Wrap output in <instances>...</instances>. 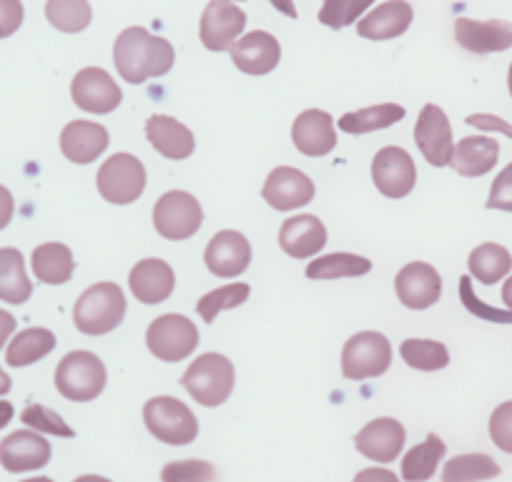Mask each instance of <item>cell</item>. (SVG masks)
<instances>
[{
    "label": "cell",
    "instance_id": "ac0fdd59",
    "mask_svg": "<svg viewBox=\"0 0 512 482\" xmlns=\"http://www.w3.org/2000/svg\"><path fill=\"white\" fill-rule=\"evenodd\" d=\"M407 440V432L402 422L395 417H377L367 422L354 437V447L359 455L372 462H395Z\"/></svg>",
    "mask_w": 512,
    "mask_h": 482
},
{
    "label": "cell",
    "instance_id": "f546056e",
    "mask_svg": "<svg viewBox=\"0 0 512 482\" xmlns=\"http://www.w3.org/2000/svg\"><path fill=\"white\" fill-rule=\"evenodd\" d=\"M56 349V334L46 327H28L8 342L6 362L11 367H31Z\"/></svg>",
    "mask_w": 512,
    "mask_h": 482
},
{
    "label": "cell",
    "instance_id": "52a82bcc",
    "mask_svg": "<svg viewBox=\"0 0 512 482\" xmlns=\"http://www.w3.org/2000/svg\"><path fill=\"white\" fill-rule=\"evenodd\" d=\"M392 365V344L379 332H357L342 349V375L347 380H372Z\"/></svg>",
    "mask_w": 512,
    "mask_h": 482
},
{
    "label": "cell",
    "instance_id": "83f0119b",
    "mask_svg": "<svg viewBox=\"0 0 512 482\" xmlns=\"http://www.w3.org/2000/svg\"><path fill=\"white\" fill-rule=\"evenodd\" d=\"M31 269L38 282L58 287V284L71 282L73 272H76V259H73L71 247H66L61 241H46V244L33 249Z\"/></svg>",
    "mask_w": 512,
    "mask_h": 482
},
{
    "label": "cell",
    "instance_id": "bcb514c9",
    "mask_svg": "<svg viewBox=\"0 0 512 482\" xmlns=\"http://www.w3.org/2000/svg\"><path fill=\"white\" fill-rule=\"evenodd\" d=\"M465 121L480 131H497V134H505L512 139V126L507 124V121H502V118L492 116V113H472Z\"/></svg>",
    "mask_w": 512,
    "mask_h": 482
},
{
    "label": "cell",
    "instance_id": "5b68a950",
    "mask_svg": "<svg viewBox=\"0 0 512 482\" xmlns=\"http://www.w3.org/2000/svg\"><path fill=\"white\" fill-rule=\"evenodd\" d=\"M144 422L151 435L166 445H189L199 435V420L181 400L169 395L151 397L144 405Z\"/></svg>",
    "mask_w": 512,
    "mask_h": 482
},
{
    "label": "cell",
    "instance_id": "d590c367",
    "mask_svg": "<svg viewBox=\"0 0 512 482\" xmlns=\"http://www.w3.org/2000/svg\"><path fill=\"white\" fill-rule=\"evenodd\" d=\"M400 354L412 370L420 372H437L450 365V352L435 339H405L400 344Z\"/></svg>",
    "mask_w": 512,
    "mask_h": 482
},
{
    "label": "cell",
    "instance_id": "7dc6e473",
    "mask_svg": "<svg viewBox=\"0 0 512 482\" xmlns=\"http://www.w3.org/2000/svg\"><path fill=\"white\" fill-rule=\"evenodd\" d=\"M352 482H400V477L387 467H367V470L357 472Z\"/></svg>",
    "mask_w": 512,
    "mask_h": 482
},
{
    "label": "cell",
    "instance_id": "1f68e13d",
    "mask_svg": "<svg viewBox=\"0 0 512 482\" xmlns=\"http://www.w3.org/2000/svg\"><path fill=\"white\" fill-rule=\"evenodd\" d=\"M467 269H470L472 279L490 287V284L502 282L510 274L512 254L505 247H500V244L487 241V244L472 249L470 259H467Z\"/></svg>",
    "mask_w": 512,
    "mask_h": 482
},
{
    "label": "cell",
    "instance_id": "c3c4849f",
    "mask_svg": "<svg viewBox=\"0 0 512 482\" xmlns=\"http://www.w3.org/2000/svg\"><path fill=\"white\" fill-rule=\"evenodd\" d=\"M13 214H16V201H13V194L6 189V186H0V231L11 224Z\"/></svg>",
    "mask_w": 512,
    "mask_h": 482
},
{
    "label": "cell",
    "instance_id": "7402d4cb",
    "mask_svg": "<svg viewBox=\"0 0 512 482\" xmlns=\"http://www.w3.org/2000/svg\"><path fill=\"white\" fill-rule=\"evenodd\" d=\"M128 287L136 302L141 304H161L174 294L176 274L169 262L164 259H141L128 274Z\"/></svg>",
    "mask_w": 512,
    "mask_h": 482
},
{
    "label": "cell",
    "instance_id": "836d02e7",
    "mask_svg": "<svg viewBox=\"0 0 512 482\" xmlns=\"http://www.w3.org/2000/svg\"><path fill=\"white\" fill-rule=\"evenodd\" d=\"M372 272V262L367 257L349 252H334L327 257H317L307 264V277L314 282H332V279L364 277Z\"/></svg>",
    "mask_w": 512,
    "mask_h": 482
},
{
    "label": "cell",
    "instance_id": "484cf974",
    "mask_svg": "<svg viewBox=\"0 0 512 482\" xmlns=\"http://www.w3.org/2000/svg\"><path fill=\"white\" fill-rule=\"evenodd\" d=\"M415 11L407 0H387L357 23V33L367 41H392L412 26Z\"/></svg>",
    "mask_w": 512,
    "mask_h": 482
},
{
    "label": "cell",
    "instance_id": "7c38bea8",
    "mask_svg": "<svg viewBox=\"0 0 512 482\" xmlns=\"http://www.w3.org/2000/svg\"><path fill=\"white\" fill-rule=\"evenodd\" d=\"M415 144L420 149V154L425 156L427 164L437 166H450L452 149H455V141H452V126L447 113L442 111L435 103H427L422 106L420 118H417L415 126Z\"/></svg>",
    "mask_w": 512,
    "mask_h": 482
},
{
    "label": "cell",
    "instance_id": "8fae6325",
    "mask_svg": "<svg viewBox=\"0 0 512 482\" xmlns=\"http://www.w3.org/2000/svg\"><path fill=\"white\" fill-rule=\"evenodd\" d=\"M246 28V13L231 0H211L201 16L199 36L209 51H231Z\"/></svg>",
    "mask_w": 512,
    "mask_h": 482
},
{
    "label": "cell",
    "instance_id": "f6af8a7d",
    "mask_svg": "<svg viewBox=\"0 0 512 482\" xmlns=\"http://www.w3.org/2000/svg\"><path fill=\"white\" fill-rule=\"evenodd\" d=\"M23 23V3L21 0H0V41L21 28Z\"/></svg>",
    "mask_w": 512,
    "mask_h": 482
},
{
    "label": "cell",
    "instance_id": "6f0895ef",
    "mask_svg": "<svg viewBox=\"0 0 512 482\" xmlns=\"http://www.w3.org/2000/svg\"><path fill=\"white\" fill-rule=\"evenodd\" d=\"M507 88H510V96H512V63H510V71H507Z\"/></svg>",
    "mask_w": 512,
    "mask_h": 482
},
{
    "label": "cell",
    "instance_id": "7a4b0ae2",
    "mask_svg": "<svg viewBox=\"0 0 512 482\" xmlns=\"http://www.w3.org/2000/svg\"><path fill=\"white\" fill-rule=\"evenodd\" d=\"M123 317H126V294L113 282H98L88 287L73 307V324L88 337H103L113 332Z\"/></svg>",
    "mask_w": 512,
    "mask_h": 482
},
{
    "label": "cell",
    "instance_id": "5bb4252c",
    "mask_svg": "<svg viewBox=\"0 0 512 482\" xmlns=\"http://www.w3.org/2000/svg\"><path fill=\"white\" fill-rule=\"evenodd\" d=\"M206 269L219 279H236L251 264V244L241 231H216L204 252Z\"/></svg>",
    "mask_w": 512,
    "mask_h": 482
},
{
    "label": "cell",
    "instance_id": "7bdbcfd3",
    "mask_svg": "<svg viewBox=\"0 0 512 482\" xmlns=\"http://www.w3.org/2000/svg\"><path fill=\"white\" fill-rule=\"evenodd\" d=\"M490 437L502 452L512 455V400L502 402L490 417Z\"/></svg>",
    "mask_w": 512,
    "mask_h": 482
},
{
    "label": "cell",
    "instance_id": "ffe728a7",
    "mask_svg": "<svg viewBox=\"0 0 512 482\" xmlns=\"http://www.w3.org/2000/svg\"><path fill=\"white\" fill-rule=\"evenodd\" d=\"M51 442L36 430L11 432L0 442V465L8 472L41 470L51 460Z\"/></svg>",
    "mask_w": 512,
    "mask_h": 482
},
{
    "label": "cell",
    "instance_id": "9f6ffc18",
    "mask_svg": "<svg viewBox=\"0 0 512 482\" xmlns=\"http://www.w3.org/2000/svg\"><path fill=\"white\" fill-rule=\"evenodd\" d=\"M23 482H53L51 477H31V480H23Z\"/></svg>",
    "mask_w": 512,
    "mask_h": 482
},
{
    "label": "cell",
    "instance_id": "f1b7e54d",
    "mask_svg": "<svg viewBox=\"0 0 512 482\" xmlns=\"http://www.w3.org/2000/svg\"><path fill=\"white\" fill-rule=\"evenodd\" d=\"M405 116V106H397V103H379V106L362 108V111L344 113L337 121V126L339 131H344V134L349 136H364L372 134V131L390 129V126L400 124Z\"/></svg>",
    "mask_w": 512,
    "mask_h": 482
},
{
    "label": "cell",
    "instance_id": "44dd1931",
    "mask_svg": "<svg viewBox=\"0 0 512 482\" xmlns=\"http://www.w3.org/2000/svg\"><path fill=\"white\" fill-rule=\"evenodd\" d=\"M279 247L287 257L299 262L317 257L327 247V226L314 214L289 216L279 229Z\"/></svg>",
    "mask_w": 512,
    "mask_h": 482
},
{
    "label": "cell",
    "instance_id": "2e32d148",
    "mask_svg": "<svg viewBox=\"0 0 512 482\" xmlns=\"http://www.w3.org/2000/svg\"><path fill=\"white\" fill-rule=\"evenodd\" d=\"M314 194H317L314 181L294 166H277L267 176L262 189V199L277 211H294L312 204Z\"/></svg>",
    "mask_w": 512,
    "mask_h": 482
},
{
    "label": "cell",
    "instance_id": "db71d44e",
    "mask_svg": "<svg viewBox=\"0 0 512 482\" xmlns=\"http://www.w3.org/2000/svg\"><path fill=\"white\" fill-rule=\"evenodd\" d=\"M11 377L6 375V370H3V367H0V397H6L8 392H11Z\"/></svg>",
    "mask_w": 512,
    "mask_h": 482
},
{
    "label": "cell",
    "instance_id": "d4e9b609",
    "mask_svg": "<svg viewBox=\"0 0 512 482\" xmlns=\"http://www.w3.org/2000/svg\"><path fill=\"white\" fill-rule=\"evenodd\" d=\"M108 131L96 121H71L61 131V154L71 164H93L108 149Z\"/></svg>",
    "mask_w": 512,
    "mask_h": 482
},
{
    "label": "cell",
    "instance_id": "b9f144b4",
    "mask_svg": "<svg viewBox=\"0 0 512 482\" xmlns=\"http://www.w3.org/2000/svg\"><path fill=\"white\" fill-rule=\"evenodd\" d=\"M460 299L465 304V309L470 314H475L477 319L482 322H495V324H512V312L510 309H497L490 307L487 302H482L480 297L472 289V277H462L460 279Z\"/></svg>",
    "mask_w": 512,
    "mask_h": 482
},
{
    "label": "cell",
    "instance_id": "ab89813d",
    "mask_svg": "<svg viewBox=\"0 0 512 482\" xmlns=\"http://www.w3.org/2000/svg\"><path fill=\"white\" fill-rule=\"evenodd\" d=\"M161 482H216V470L206 460H176L164 465Z\"/></svg>",
    "mask_w": 512,
    "mask_h": 482
},
{
    "label": "cell",
    "instance_id": "4dcf8cb0",
    "mask_svg": "<svg viewBox=\"0 0 512 482\" xmlns=\"http://www.w3.org/2000/svg\"><path fill=\"white\" fill-rule=\"evenodd\" d=\"M33 294V282L26 274V259L18 249H0V302L26 304Z\"/></svg>",
    "mask_w": 512,
    "mask_h": 482
},
{
    "label": "cell",
    "instance_id": "d6a6232c",
    "mask_svg": "<svg viewBox=\"0 0 512 482\" xmlns=\"http://www.w3.org/2000/svg\"><path fill=\"white\" fill-rule=\"evenodd\" d=\"M447 445L442 442V437H437L435 432L427 435L425 442H420L417 447H412L410 452L402 460V480L405 482H427L432 480V475L437 472V465L445 457Z\"/></svg>",
    "mask_w": 512,
    "mask_h": 482
},
{
    "label": "cell",
    "instance_id": "681fc988",
    "mask_svg": "<svg viewBox=\"0 0 512 482\" xmlns=\"http://www.w3.org/2000/svg\"><path fill=\"white\" fill-rule=\"evenodd\" d=\"M13 332H16V317L6 309H0V349L6 347V342H11Z\"/></svg>",
    "mask_w": 512,
    "mask_h": 482
},
{
    "label": "cell",
    "instance_id": "9a60e30c",
    "mask_svg": "<svg viewBox=\"0 0 512 482\" xmlns=\"http://www.w3.org/2000/svg\"><path fill=\"white\" fill-rule=\"evenodd\" d=\"M395 292L407 309L422 312V309H430L432 304L440 302L442 277L432 264L410 262L397 272Z\"/></svg>",
    "mask_w": 512,
    "mask_h": 482
},
{
    "label": "cell",
    "instance_id": "cb8c5ba5",
    "mask_svg": "<svg viewBox=\"0 0 512 482\" xmlns=\"http://www.w3.org/2000/svg\"><path fill=\"white\" fill-rule=\"evenodd\" d=\"M146 139L154 146L156 154L169 161H184L196 151V139L189 126L164 113H156L146 121Z\"/></svg>",
    "mask_w": 512,
    "mask_h": 482
},
{
    "label": "cell",
    "instance_id": "4fadbf2b",
    "mask_svg": "<svg viewBox=\"0 0 512 482\" xmlns=\"http://www.w3.org/2000/svg\"><path fill=\"white\" fill-rule=\"evenodd\" d=\"M71 98L81 111L106 116L113 113L123 101V93L111 73L103 68H83L71 81Z\"/></svg>",
    "mask_w": 512,
    "mask_h": 482
},
{
    "label": "cell",
    "instance_id": "f5cc1de1",
    "mask_svg": "<svg viewBox=\"0 0 512 482\" xmlns=\"http://www.w3.org/2000/svg\"><path fill=\"white\" fill-rule=\"evenodd\" d=\"M502 302H505V307L512 312V277H507L505 287H502Z\"/></svg>",
    "mask_w": 512,
    "mask_h": 482
},
{
    "label": "cell",
    "instance_id": "60d3db41",
    "mask_svg": "<svg viewBox=\"0 0 512 482\" xmlns=\"http://www.w3.org/2000/svg\"><path fill=\"white\" fill-rule=\"evenodd\" d=\"M21 420L26 422L31 430L36 432H46V435H56V437H73L76 432L71 430L66 420H63L58 412L48 410L43 405H28L26 410L21 412Z\"/></svg>",
    "mask_w": 512,
    "mask_h": 482
},
{
    "label": "cell",
    "instance_id": "f35d334b",
    "mask_svg": "<svg viewBox=\"0 0 512 482\" xmlns=\"http://www.w3.org/2000/svg\"><path fill=\"white\" fill-rule=\"evenodd\" d=\"M374 0H324L322 11H319V21L327 28H347L372 6Z\"/></svg>",
    "mask_w": 512,
    "mask_h": 482
},
{
    "label": "cell",
    "instance_id": "6da1fadb",
    "mask_svg": "<svg viewBox=\"0 0 512 482\" xmlns=\"http://www.w3.org/2000/svg\"><path fill=\"white\" fill-rule=\"evenodd\" d=\"M176 53L166 38L154 36L146 28H126L113 43V63L123 81L141 86L149 78L166 76L174 68Z\"/></svg>",
    "mask_w": 512,
    "mask_h": 482
},
{
    "label": "cell",
    "instance_id": "8992f818",
    "mask_svg": "<svg viewBox=\"0 0 512 482\" xmlns=\"http://www.w3.org/2000/svg\"><path fill=\"white\" fill-rule=\"evenodd\" d=\"M96 189L108 204H134L146 191L144 164L134 154L108 156L96 174Z\"/></svg>",
    "mask_w": 512,
    "mask_h": 482
},
{
    "label": "cell",
    "instance_id": "30bf717a",
    "mask_svg": "<svg viewBox=\"0 0 512 482\" xmlns=\"http://www.w3.org/2000/svg\"><path fill=\"white\" fill-rule=\"evenodd\" d=\"M372 181L387 199H405L417 184V166L400 146H384L372 159Z\"/></svg>",
    "mask_w": 512,
    "mask_h": 482
},
{
    "label": "cell",
    "instance_id": "3957f363",
    "mask_svg": "<svg viewBox=\"0 0 512 482\" xmlns=\"http://www.w3.org/2000/svg\"><path fill=\"white\" fill-rule=\"evenodd\" d=\"M181 385L186 387L191 397L204 407H219L231 397L236 385L234 362L224 354L206 352L196 357L189 370L181 377Z\"/></svg>",
    "mask_w": 512,
    "mask_h": 482
},
{
    "label": "cell",
    "instance_id": "816d5d0a",
    "mask_svg": "<svg viewBox=\"0 0 512 482\" xmlns=\"http://www.w3.org/2000/svg\"><path fill=\"white\" fill-rule=\"evenodd\" d=\"M13 415H16V410H13V402L0 400V430H3V427L13 420Z\"/></svg>",
    "mask_w": 512,
    "mask_h": 482
},
{
    "label": "cell",
    "instance_id": "d6986e66",
    "mask_svg": "<svg viewBox=\"0 0 512 482\" xmlns=\"http://www.w3.org/2000/svg\"><path fill=\"white\" fill-rule=\"evenodd\" d=\"M231 61L246 76H267L282 61V46L267 31H251L231 46Z\"/></svg>",
    "mask_w": 512,
    "mask_h": 482
},
{
    "label": "cell",
    "instance_id": "4316f807",
    "mask_svg": "<svg viewBox=\"0 0 512 482\" xmlns=\"http://www.w3.org/2000/svg\"><path fill=\"white\" fill-rule=\"evenodd\" d=\"M500 159V144L490 136H467V139L457 141L450 156V169L457 171L467 179H477V176L490 174Z\"/></svg>",
    "mask_w": 512,
    "mask_h": 482
},
{
    "label": "cell",
    "instance_id": "ba28073f",
    "mask_svg": "<svg viewBox=\"0 0 512 482\" xmlns=\"http://www.w3.org/2000/svg\"><path fill=\"white\" fill-rule=\"evenodd\" d=\"M146 347L161 362H184L199 347V329L184 314H164L146 329Z\"/></svg>",
    "mask_w": 512,
    "mask_h": 482
},
{
    "label": "cell",
    "instance_id": "603a6c76",
    "mask_svg": "<svg viewBox=\"0 0 512 482\" xmlns=\"http://www.w3.org/2000/svg\"><path fill=\"white\" fill-rule=\"evenodd\" d=\"M455 38L465 51L487 56V53H502L512 46V23L510 21H472V18H457Z\"/></svg>",
    "mask_w": 512,
    "mask_h": 482
},
{
    "label": "cell",
    "instance_id": "ee69618b",
    "mask_svg": "<svg viewBox=\"0 0 512 482\" xmlns=\"http://www.w3.org/2000/svg\"><path fill=\"white\" fill-rule=\"evenodd\" d=\"M487 209L512 211V164H507L497 174V179L492 181L490 196H487Z\"/></svg>",
    "mask_w": 512,
    "mask_h": 482
},
{
    "label": "cell",
    "instance_id": "f907efd6",
    "mask_svg": "<svg viewBox=\"0 0 512 482\" xmlns=\"http://www.w3.org/2000/svg\"><path fill=\"white\" fill-rule=\"evenodd\" d=\"M269 3H272L279 13H284V16L297 18V6H294V0H269Z\"/></svg>",
    "mask_w": 512,
    "mask_h": 482
},
{
    "label": "cell",
    "instance_id": "277c9868",
    "mask_svg": "<svg viewBox=\"0 0 512 482\" xmlns=\"http://www.w3.org/2000/svg\"><path fill=\"white\" fill-rule=\"evenodd\" d=\"M108 380L101 357L86 349L68 352L56 367V390L71 402H91L103 392Z\"/></svg>",
    "mask_w": 512,
    "mask_h": 482
},
{
    "label": "cell",
    "instance_id": "11a10c76",
    "mask_svg": "<svg viewBox=\"0 0 512 482\" xmlns=\"http://www.w3.org/2000/svg\"><path fill=\"white\" fill-rule=\"evenodd\" d=\"M73 482H111V480H106V477H101V475H83Z\"/></svg>",
    "mask_w": 512,
    "mask_h": 482
},
{
    "label": "cell",
    "instance_id": "9c48e42d",
    "mask_svg": "<svg viewBox=\"0 0 512 482\" xmlns=\"http://www.w3.org/2000/svg\"><path fill=\"white\" fill-rule=\"evenodd\" d=\"M204 224V209L189 191H166L154 206V229L166 241H186Z\"/></svg>",
    "mask_w": 512,
    "mask_h": 482
},
{
    "label": "cell",
    "instance_id": "8d00e7d4",
    "mask_svg": "<svg viewBox=\"0 0 512 482\" xmlns=\"http://www.w3.org/2000/svg\"><path fill=\"white\" fill-rule=\"evenodd\" d=\"M91 6L88 0H48L46 18L61 33H81L91 26Z\"/></svg>",
    "mask_w": 512,
    "mask_h": 482
},
{
    "label": "cell",
    "instance_id": "680465c9",
    "mask_svg": "<svg viewBox=\"0 0 512 482\" xmlns=\"http://www.w3.org/2000/svg\"><path fill=\"white\" fill-rule=\"evenodd\" d=\"M231 3H234V0H231ZM236 3H239V0H236Z\"/></svg>",
    "mask_w": 512,
    "mask_h": 482
},
{
    "label": "cell",
    "instance_id": "e575fe53",
    "mask_svg": "<svg viewBox=\"0 0 512 482\" xmlns=\"http://www.w3.org/2000/svg\"><path fill=\"white\" fill-rule=\"evenodd\" d=\"M497 475H500V465L482 452L457 455L442 467V482H482Z\"/></svg>",
    "mask_w": 512,
    "mask_h": 482
},
{
    "label": "cell",
    "instance_id": "74e56055",
    "mask_svg": "<svg viewBox=\"0 0 512 482\" xmlns=\"http://www.w3.org/2000/svg\"><path fill=\"white\" fill-rule=\"evenodd\" d=\"M251 294V287L244 282H234V284H226V287H219L214 289V292L204 294V297L199 299V304H196V312H199V317L204 319V322H216V317H219L221 312H229V309H236L241 307V304L249 299Z\"/></svg>",
    "mask_w": 512,
    "mask_h": 482
},
{
    "label": "cell",
    "instance_id": "e0dca14e",
    "mask_svg": "<svg viewBox=\"0 0 512 482\" xmlns=\"http://www.w3.org/2000/svg\"><path fill=\"white\" fill-rule=\"evenodd\" d=\"M292 144L299 154L309 159H322L329 156L337 146V126L334 118L322 108H307L297 116L292 124Z\"/></svg>",
    "mask_w": 512,
    "mask_h": 482
}]
</instances>
